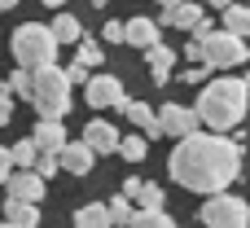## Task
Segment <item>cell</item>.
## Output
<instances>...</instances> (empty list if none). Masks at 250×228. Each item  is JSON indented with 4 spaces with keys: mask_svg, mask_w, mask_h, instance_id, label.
<instances>
[{
    "mask_svg": "<svg viewBox=\"0 0 250 228\" xmlns=\"http://www.w3.org/2000/svg\"><path fill=\"white\" fill-rule=\"evenodd\" d=\"M31 141L40 145V154H53V158H62V149L70 145V141H66V127H62L57 119H40V123L31 127Z\"/></svg>",
    "mask_w": 250,
    "mask_h": 228,
    "instance_id": "obj_11",
    "label": "cell"
},
{
    "mask_svg": "<svg viewBox=\"0 0 250 228\" xmlns=\"http://www.w3.org/2000/svg\"><path fill=\"white\" fill-rule=\"evenodd\" d=\"M176 83H202V88H207L211 79H207V66H189V70H185V75H180Z\"/></svg>",
    "mask_w": 250,
    "mask_h": 228,
    "instance_id": "obj_32",
    "label": "cell"
},
{
    "mask_svg": "<svg viewBox=\"0 0 250 228\" xmlns=\"http://www.w3.org/2000/svg\"><path fill=\"white\" fill-rule=\"evenodd\" d=\"M0 228H13V224H9V220H4V215H0Z\"/></svg>",
    "mask_w": 250,
    "mask_h": 228,
    "instance_id": "obj_38",
    "label": "cell"
},
{
    "mask_svg": "<svg viewBox=\"0 0 250 228\" xmlns=\"http://www.w3.org/2000/svg\"><path fill=\"white\" fill-rule=\"evenodd\" d=\"M211 18H207V4L202 0H189V4H180V9H171V13H163L158 18V26H176V31H202Z\"/></svg>",
    "mask_w": 250,
    "mask_h": 228,
    "instance_id": "obj_9",
    "label": "cell"
},
{
    "mask_svg": "<svg viewBox=\"0 0 250 228\" xmlns=\"http://www.w3.org/2000/svg\"><path fill=\"white\" fill-rule=\"evenodd\" d=\"M44 4H66V0H44Z\"/></svg>",
    "mask_w": 250,
    "mask_h": 228,
    "instance_id": "obj_39",
    "label": "cell"
},
{
    "mask_svg": "<svg viewBox=\"0 0 250 228\" xmlns=\"http://www.w3.org/2000/svg\"><path fill=\"white\" fill-rule=\"evenodd\" d=\"M145 62H149V83L167 88V83H171V70H176V48H171V44H154V48L145 53Z\"/></svg>",
    "mask_w": 250,
    "mask_h": 228,
    "instance_id": "obj_12",
    "label": "cell"
},
{
    "mask_svg": "<svg viewBox=\"0 0 250 228\" xmlns=\"http://www.w3.org/2000/svg\"><path fill=\"white\" fill-rule=\"evenodd\" d=\"M167 171L189 193H207V198L229 193V185L242 176V141L220 132H198L171 149Z\"/></svg>",
    "mask_w": 250,
    "mask_h": 228,
    "instance_id": "obj_1",
    "label": "cell"
},
{
    "mask_svg": "<svg viewBox=\"0 0 250 228\" xmlns=\"http://www.w3.org/2000/svg\"><path fill=\"white\" fill-rule=\"evenodd\" d=\"M4 189H9V198H13V202H31V207H40V202H44V193H48V185H44V176H40V171H13V180H9Z\"/></svg>",
    "mask_w": 250,
    "mask_h": 228,
    "instance_id": "obj_10",
    "label": "cell"
},
{
    "mask_svg": "<svg viewBox=\"0 0 250 228\" xmlns=\"http://www.w3.org/2000/svg\"><path fill=\"white\" fill-rule=\"evenodd\" d=\"M13 171H18V167H13V149H0V185H9Z\"/></svg>",
    "mask_w": 250,
    "mask_h": 228,
    "instance_id": "obj_33",
    "label": "cell"
},
{
    "mask_svg": "<svg viewBox=\"0 0 250 228\" xmlns=\"http://www.w3.org/2000/svg\"><path fill=\"white\" fill-rule=\"evenodd\" d=\"M75 62H83L88 70H97V75H101V62H105V53H101V40H88V35H83V44L75 48Z\"/></svg>",
    "mask_w": 250,
    "mask_h": 228,
    "instance_id": "obj_22",
    "label": "cell"
},
{
    "mask_svg": "<svg viewBox=\"0 0 250 228\" xmlns=\"http://www.w3.org/2000/svg\"><path fill=\"white\" fill-rule=\"evenodd\" d=\"M202 4H207V9H220V13H224V9H233V0H202Z\"/></svg>",
    "mask_w": 250,
    "mask_h": 228,
    "instance_id": "obj_35",
    "label": "cell"
},
{
    "mask_svg": "<svg viewBox=\"0 0 250 228\" xmlns=\"http://www.w3.org/2000/svg\"><path fill=\"white\" fill-rule=\"evenodd\" d=\"M83 141L92 145V154H119V149H123V136H119L105 119H92V123L83 127Z\"/></svg>",
    "mask_w": 250,
    "mask_h": 228,
    "instance_id": "obj_13",
    "label": "cell"
},
{
    "mask_svg": "<svg viewBox=\"0 0 250 228\" xmlns=\"http://www.w3.org/2000/svg\"><path fill=\"white\" fill-rule=\"evenodd\" d=\"M158 123H163V136H171L176 145L202 132V119H198V110H193V105H180V101H167V105L158 110Z\"/></svg>",
    "mask_w": 250,
    "mask_h": 228,
    "instance_id": "obj_7",
    "label": "cell"
},
{
    "mask_svg": "<svg viewBox=\"0 0 250 228\" xmlns=\"http://www.w3.org/2000/svg\"><path fill=\"white\" fill-rule=\"evenodd\" d=\"M53 35H57V44H83V26H79V18L75 13H57L53 18Z\"/></svg>",
    "mask_w": 250,
    "mask_h": 228,
    "instance_id": "obj_19",
    "label": "cell"
},
{
    "mask_svg": "<svg viewBox=\"0 0 250 228\" xmlns=\"http://www.w3.org/2000/svg\"><path fill=\"white\" fill-rule=\"evenodd\" d=\"M4 220L13 228H40V207H31V202H4Z\"/></svg>",
    "mask_w": 250,
    "mask_h": 228,
    "instance_id": "obj_18",
    "label": "cell"
},
{
    "mask_svg": "<svg viewBox=\"0 0 250 228\" xmlns=\"http://www.w3.org/2000/svg\"><path fill=\"white\" fill-rule=\"evenodd\" d=\"M119 114H127V119H132L149 141H154V136H163V123H158V110H154V105H145V101H132V97H127Z\"/></svg>",
    "mask_w": 250,
    "mask_h": 228,
    "instance_id": "obj_15",
    "label": "cell"
},
{
    "mask_svg": "<svg viewBox=\"0 0 250 228\" xmlns=\"http://www.w3.org/2000/svg\"><path fill=\"white\" fill-rule=\"evenodd\" d=\"M163 4V13H171V9H180V4H189V0H158Z\"/></svg>",
    "mask_w": 250,
    "mask_h": 228,
    "instance_id": "obj_36",
    "label": "cell"
},
{
    "mask_svg": "<svg viewBox=\"0 0 250 228\" xmlns=\"http://www.w3.org/2000/svg\"><path fill=\"white\" fill-rule=\"evenodd\" d=\"M13 149V167L18 171H35V163H40V145L26 136V141H18V145H9Z\"/></svg>",
    "mask_w": 250,
    "mask_h": 228,
    "instance_id": "obj_21",
    "label": "cell"
},
{
    "mask_svg": "<svg viewBox=\"0 0 250 228\" xmlns=\"http://www.w3.org/2000/svg\"><path fill=\"white\" fill-rule=\"evenodd\" d=\"M105 44H127V22H105Z\"/></svg>",
    "mask_w": 250,
    "mask_h": 228,
    "instance_id": "obj_29",
    "label": "cell"
},
{
    "mask_svg": "<svg viewBox=\"0 0 250 228\" xmlns=\"http://www.w3.org/2000/svg\"><path fill=\"white\" fill-rule=\"evenodd\" d=\"M35 171H40L44 180H53V176L62 171V158H53V154H40V163H35Z\"/></svg>",
    "mask_w": 250,
    "mask_h": 228,
    "instance_id": "obj_30",
    "label": "cell"
},
{
    "mask_svg": "<svg viewBox=\"0 0 250 228\" xmlns=\"http://www.w3.org/2000/svg\"><path fill=\"white\" fill-rule=\"evenodd\" d=\"M13 123V92H9V79H0V127Z\"/></svg>",
    "mask_w": 250,
    "mask_h": 228,
    "instance_id": "obj_28",
    "label": "cell"
},
{
    "mask_svg": "<svg viewBox=\"0 0 250 228\" xmlns=\"http://www.w3.org/2000/svg\"><path fill=\"white\" fill-rule=\"evenodd\" d=\"M141 185H145V180H136V176H132V180H123V198H132V202H136V193H141Z\"/></svg>",
    "mask_w": 250,
    "mask_h": 228,
    "instance_id": "obj_34",
    "label": "cell"
},
{
    "mask_svg": "<svg viewBox=\"0 0 250 228\" xmlns=\"http://www.w3.org/2000/svg\"><path fill=\"white\" fill-rule=\"evenodd\" d=\"M119 154H123L127 163H145V158H149V136H127Z\"/></svg>",
    "mask_w": 250,
    "mask_h": 228,
    "instance_id": "obj_26",
    "label": "cell"
},
{
    "mask_svg": "<svg viewBox=\"0 0 250 228\" xmlns=\"http://www.w3.org/2000/svg\"><path fill=\"white\" fill-rule=\"evenodd\" d=\"M136 211H163V189L158 185H141V193H136Z\"/></svg>",
    "mask_w": 250,
    "mask_h": 228,
    "instance_id": "obj_27",
    "label": "cell"
},
{
    "mask_svg": "<svg viewBox=\"0 0 250 228\" xmlns=\"http://www.w3.org/2000/svg\"><path fill=\"white\" fill-rule=\"evenodd\" d=\"M9 92L31 101V97H35V75H31V70H13V75H9Z\"/></svg>",
    "mask_w": 250,
    "mask_h": 228,
    "instance_id": "obj_25",
    "label": "cell"
},
{
    "mask_svg": "<svg viewBox=\"0 0 250 228\" xmlns=\"http://www.w3.org/2000/svg\"><path fill=\"white\" fill-rule=\"evenodd\" d=\"M198 220L207 228H246L250 224V202L233 198V193H215V198H207V207H202Z\"/></svg>",
    "mask_w": 250,
    "mask_h": 228,
    "instance_id": "obj_6",
    "label": "cell"
},
{
    "mask_svg": "<svg viewBox=\"0 0 250 228\" xmlns=\"http://www.w3.org/2000/svg\"><path fill=\"white\" fill-rule=\"evenodd\" d=\"M66 79H70V83H83V88H88V79H92V75H88V66H83V62H70V66H66Z\"/></svg>",
    "mask_w": 250,
    "mask_h": 228,
    "instance_id": "obj_31",
    "label": "cell"
},
{
    "mask_svg": "<svg viewBox=\"0 0 250 228\" xmlns=\"http://www.w3.org/2000/svg\"><path fill=\"white\" fill-rule=\"evenodd\" d=\"M105 207H110V215H114V224H119V228H127L132 220H136V202H132V198H123V193H114Z\"/></svg>",
    "mask_w": 250,
    "mask_h": 228,
    "instance_id": "obj_23",
    "label": "cell"
},
{
    "mask_svg": "<svg viewBox=\"0 0 250 228\" xmlns=\"http://www.w3.org/2000/svg\"><path fill=\"white\" fill-rule=\"evenodd\" d=\"M92 4H105V0H92Z\"/></svg>",
    "mask_w": 250,
    "mask_h": 228,
    "instance_id": "obj_40",
    "label": "cell"
},
{
    "mask_svg": "<svg viewBox=\"0 0 250 228\" xmlns=\"http://www.w3.org/2000/svg\"><path fill=\"white\" fill-rule=\"evenodd\" d=\"M246 105H250V79H242V75L211 79V83L198 92V101H193L202 127H207V132H220V136H229V132L246 119Z\"/></svg>",
    "mask_w": 250,
    "mask_h": 228,
    "instance_id": "obj_2",
    "label": "cell"
},
{
    "mask_svg": "<svg viewBox=\"0 0 250 228\" xmlns=\"http://www.w3.org/2000/svg\"><path fill=\"white\" fill-rule=\"evenodd\" d=\"M57 35H53V26H44V22H22L18 31H13V57H18V70H31V75H40V70H48V66H57Z\"/></svg>",
    "mask_w": 250,
    "mask_h": 228,
    "instance_id": "obj_3",
    "label": "cell"
},
{
    "mask_svg": "<svg viewBox=\"0 0 250 228\" xmlns=\"http://www.w3.org/2000/svg\"><path fill=\"white\" fill-rule=\"evenodd\" d=\"M224 31H233V35L250 40V4H233V9H224Z\"/></svg>",
    "mask_w": 250,
    "mask_h": 228,
    "instance_id": "obj_20",
    "label": "cell"
},
{
    "mask_svg": "<svg viewBox=\"0 0 250 228\" xmlns=\"http://www.w3.org/2000/svg\"><path fill=\"white\" fill-rule=\"evenodd\" d=\"M198 44H202V66L207 70H233V66L250 62V44L242 35H233V31H211Z\"/></svg>",
    "mask_w": 250,
    "mask_h": 228,
    "instance_id": "obj_5",
    "label": "cell"
},
{
    "mask_svg": "<svg viewBox=\"0 0 250 228\" xmlns=\"http://www.w3.org/2000/svg\"><path fill=\"white\" fill-rule=\"evenodd\" d=\"M83 97H88V105H92V110H123V101H127L123 79H119V75H105V70L88 79Z\"/></svg>",
    "mask_w": 250,
    "mask_h": 228,
    "instance_id": "obj_8",
    "label": "cell"
},
{
    "mask_svg": "<svg viewBox=\"0 0 250 228\" xmlns=\"http://www.w3.org/2000/svg\"><path fill=\"white\" fill-rule=\"evenodd\" d=\"M13 4H18V0H0V13H4V9H13Z\"/></svg>",
    "mask_w": 250,
    "mask_h": 228,
    "instance_id": "obj_37",
    "label": "cell"
},
{
    "mask_svg": "<svg viewBox=\"0 0 250 228\" xmlns=\"http://www.w3.org/2000/svg\"><path fill=\"white\" fill-rule=\"evenodd\" d=\"M75 228H119V224H114L105 202H88V207L75 211Z\"/></svg>",
    "mask_w": 250,
    "mask_h": 228,
    "instance_id": "obj_17",
    "label": "cell"
},
{
    "mask_svg": "<svg viewBox=\"0 0 250 228\" xmlns=\"http://www.w3.org/2000/svg\"><path fill=\"white\" fill-rule=\"evenodd\" d=\"M92 163H97V154H92V145L79 136V141H70L66 149H62V171H70V176H88L92 171Z\"/></svg>",
    "mask_w": 250,
    "mask_h": 228,
    "instance_id": "obj_14",
    "label": "cell"
},
{
    "mask_svg": "<svg viewBox=\"0 0 250 228\" xmlns=\"http://www.w3.org/2000/svg\"><path fill=\"white\" fill-rule=\"evenodd\" d=\"M70 79H66V70L62 66H48V70H40L35 75V97H31V105L40 110V119H57L62 123V114H70Z\"/></svg>",
    "mask_w": 250,
    "mask_h": 228,
    "instance_id": "obj_4",
    "label": "cell"
},
{
    "mask_svg": "<svg viewBox=\"0 0 250 228\" xmlns=\"http://www.w3.org/2000/svg\"><path fill=\"white\" fill-rule=\"evenodd\" d=\"M127 44H136V48H145V53H149L154 44H163V40H158V22H154V18H132V22H127Z\"/></svg>",
    "mask_w": 250,
    "mask_h": 228,
    "instance_id": "obj_16",
    "label": "cell"
},
{
    "mask_svg": "<svg viewBox=\"0 0 250 228\" xmlns=\"http://www.w3.org/2000/svg\"><path fill=\"white\" fill-rule=\"evenodd\" d=\"M127 228H180V224H176L167 211H136V220Z\"/></svg>",
    "mask_w": 250,
    "mask_h": 228,
    "instance_id": "obj_24",
    "label": "cell"
}]
</instances>
